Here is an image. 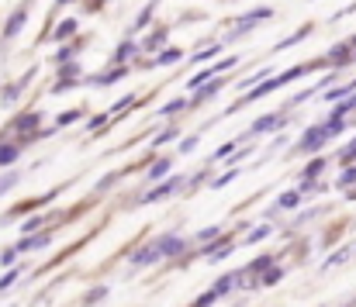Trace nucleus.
Instances as JSON below:
<instances>
[{"instance_id": "f03ea898", "label": "nucleus", "mask_w": 356, "mask_h": 307, "mask_svg": "<svg viewBox=\"0 0 356 307\" xmlns=\"http://www.w3.org/2000/svg\"><path fill=\"white\" fill-rule=\"evenodd\" d=\"M232 287H236V276H222V280H218V283H215V287H211L208 294H201V297H197V304H194V307H208V304H215V301H218L222 294H229Z\"/></svg>"}, {"instance_id": "393cba45", "label": "nucleus", "mask_w": 356, "mask_h": 307, "mask_svg": "<svg viewBox=\"0 0 356 307\" xmlns=\"http://www.w3.org/2000/svg\"><path fill=\"white\" fill-rule=\"evenodd\" d=\"M21 87H24V83H17V87H7V90H3V103H10V101H14V97L21 94Z\"/></svg>"}, {"instance_id": "f8f14e48", "label": "nucleus", "mask_w": 356, "mask_h": 307, "mask_svg": "<svg viewBox=\"0 0 356 307\" xmlns=\"http://www.w3.org/2000/svg\"><path fill=\"white\" fill-rule=\"evenodd\" d=\"M266 235H270V224H259V228H252V231L245 235V242H242V245H256V242H263Z\"/></svg>"}, {"instance_id": "0eeeda50", "label": "nucleus", "mask_w": 356, "mask_h": 307, "mask_svg": "<svg viewBox=\"0 0 356 307\" xmlns=\"http://www.w3.org/2000/svg\"><path fill=\"white\" fill-rule=\"evenodd\" d=\"M52 242V235L45 231V235H31V238H24V242H17V249L14 252H31V249H45Z\"/></svg>"}, {"instance_id": "9d476101", "label": "nucleus", "mask_w": 356, "mask_h": 307, "mask_svg": "<svg viewBox=\"0 0 356 307\" xmlns=\"http://www.w3.org/2000/svg\"><path fill=\"white\" fill-rule=\"evenodd\" d=\"M222 87H225V80H222V76H218V80H211L208 87H197V94H194V103H201V101H208V97H215V94H218Z\"/></svg>"}, {"instance_id": "423d86ee", "label": "nucleus", "mask_w": 356, "mask_h": 307, "mask_svg": "<svg viewBox=\"0 0 356 307\" xmlns=\"http://www.w3.org/2000/svg\"><path fill=\"white\" fill-rule=\"evenodd\" d=\"M277 124H284V114H266V117H259V121L252 124V131H249V135H263V131H273Z\"/></svg>"}, {"instance_id": "aec40b11", "label": "nucleus", "mask_w": 356, "mask_h": 307, "mask_svg": "<svg viewBox=\"0 0 356 307\" xmlns=\"http://www.w3.org/2000/svg\"><path fill=\"white\" fill-rule=\"evenodd\" d=\"M298 201H301V194H294V190H291V194H284V197H280L277 204H280V207H294Z\"/></svg>"}, {"instance_id": "a211bd4d", "label": "nucleus", "mask_w": 356, "mask_h": 307, "mask_svg": "<svg viewBox=\"0 0 356 307\" xmlns=\"http://www.w3.org/2000/svg\"><path fill=\"white\" fill-rule=\"evenodd\" d=\"M322 169H325V159H315V163H312V166H308V169H305V176H308V180H312V176H318V173H322Z\"/></svg>"}, {"instance_id": "1a4fd4ad", "label": "nucleus", "mask_w": 356, "mask_h": 307, "mask_svg": "<svg viewBox=\"0 0 356 307\" xmlns=\"http://www.w3.org/2000/svg\"><path fill=\"white\" fill-rule=\"evenodd\" d=\"M17 152H21L17 142H3V138H0V166H10V163L17 159Z\"/></svg>"}, {"instance_id": "a878e982", "label": "nucleus", "mask_w": 356, "mask_h": 307, "mask_svg": "<svg viewBox=\"0 0 356 307\" xmlns=\"http://www.w3.org/2000/svg\"><path fill=\"white\" fill-rule=\"evenodd\" d=\"M101 297H108V290H104V287H101V290H90V294H87V304H97Z\"/></svg>"}, {"instance_id": "6ab92c4d", "label": "nucleus", "mask_w": 356, "mask_h": 307, "mask_svg": "<svg viewBox=\"0 0 356 307\" xmlns=\"http://www.w3.org/2000/svg\"><path fill=\"white\" fill-rule=\"evenodd\" d=\"M353 90H356V80L350 83V87H339V90H332V94H329V101H336V97H350Z\"/></svg>"}, {"instance_id": "c85d7f7f", "label": "nucleus", "mask_w": 356, "mask_h": 307, "mask_svg": "<svg viewBox=\"0 0 356 307\" xmlns=\"http://www.w3.org/2000/svg\"><path fill=\"white\" fill-rule=\"evenodd\" d=\"M350 49H356V38H353V42H350Z\"/></svg>"}, {"instance_id": "2eb2a0df", "label": "nucleus", "mask_w": 356, "mask_h": 307, "mask_svg": "<svg viewBox=\"0 0 356 307\" xmlns=\"http://www.w3.org/2000/svg\"><path fill=\"white\" fill-rule=\"evenodd\" d=\"M70 35H76V21H63L56 28V38H70Z\"/></svg>"}, {"instance_id": "4468645a", "label": "nucleus", "mask_w": 356, "mask_h": 307, "mask_svg": "<svg viewBox=\"0 0 356 307\" xmlns=\"http://www.w3.org/2000/svg\"><path fill=\"white\" fill-rule=\"evenodd\" d=\"M184 52L180 49H170V52H163V56H156V66H170V63H177Z\"/></svg>"}, {"instance_id": "ddd939ff", "label": "nucleus", "mask_w": 356, "mask_h": 307, "mask_svg": "<svg viewBox=\"0 0 356 307\" xmlns=\"http://www.w3.org/2000/svg\"><path fill=\"white\" fill-rule=\"evenodd\" d=\"M28 128H38V114H24V117H17L14 131H28Z\"/></svg>"}, {"instance_id": "bb28decb", "label": "nucleus", "mask_w": 356, "mask_h": 307, "mask_svg": "<svg viewBox=\"0 0 356 307\" xmlns=\"http://www.w3.org/2000/svg\"><path fill=\"white\" fill-rule=\"evenodd\" d=\"M131 52H135V45H131V42H124V45H121V52H118V63H124Z\"/></svg>"}, {"instance_id": "f257e3e1", "label": "nucleus", "mask_w": 356, "mask_h": 307, "mask_svg": "<svg viewBox=\"0 0 356 307\" xmlns=\"http://www.w3.org/2000/svg\"><path fill=\"white\" fill-rule=\"evenodd\" d=\"M312 66H294V69H287V73H280V76H273V80H266V83H259L245 101H256V97H266V94H273V90H280L284 83H291V80H298V76H305Z\"/></svg>"}, {"instance_id": "6e6552de", "label": "nucleus", "mask_w": 356, "mask_h": 307, "mask_svg": "<svg viewBox=\"0 0 356 307\" xmlns=\"http://www.w3.org/2000/svg\"><path fill=\"white\" fill-rule=\"evenodd\" d=\"M24 17H28V7H17V10L10 14V21H7V28H3V38H10L14 31H21V28H24Z\"/></svg>"}, {"instance_id": "b1692460", "label": "nucleus", "mask_w": 356, "mask_h": 307, "mask_svg": "<svg viewBox=\"0 0 356 307\" xmlns=\"http://www.w3.org/2000/svg\"><path fill=\"white\" fill-rule=\"evenodd\" d=\"M339 159H343V163L350 166V159H356V142H353V145H346V149L339 152Z\"/></svg>"}, {"instance_id": "dca6fc26", "label": "nucleus", "mask_w": 356, "mask_h": 307, "mask_svg": "<svg viewBox=\"0 0 356 307\" xmlns=\"http://www.w3.org/2000/svg\"><path fill=\"white\" fill-rule=\"evenodd\" d=\"M124 76V69H111V73H104V76H97L94 83H101V87H108V83H115V80H121Z\"/></svg>"}, {"instance_id": "20e7f679", "label": "nucleus", "mask_w": 356, "mask_h": 307, "mask_svg": "<svg viewBox=\"0 0 356 307\" xmlns=\"http://www.w3.org/2000/svg\"><path fill=\"white\" fill-rule=\"evenodd\" d=\"M156 249H159V259H166V256L184 252V249H187V242H184V238H177V235H166V238H159V242H156Z\"/></svg>"}, {"instance_id": "4be33fe9", "label": "nucleus", "mask_w": 356, "mask_h": 307, "mask_svg": "<svg viewBox=\"0 0 356 307\" xmlns=\"http://www.w3.org/2000/svg\"><path fill=\"white\" fill-rule=\"evenodd\" d=\"M14 183H17V173H7V176H0V194H3V190H10Z\"/></svg>"}, {"instance_id": "f3484780", "label": "nucleus", "mask_w": 356, "mask_h": 307, "mask_svg": "<svg viewBox=\"0 0 356 307\" xmlns=\"http://www.w3.org/2000/svg\"><path fill=\"white\" fill-rule=\"evenodd\" d=\"M166 173H170V163H166V159H159V163L149 169V176H152V180H156V176H166Z\"/></svg>"}, {"instance_id": "39448f33", "label": "nucleus", "mask_w": 356, "mask_h": 307, "mask_svg": "<svg viewBox=\"0 0 356 307\" xmlns=\"http://www.w3.org/2000/svg\"><path fill=\"white\" fill-rule=\"evenodd\" d=\"M180 183H184L180 176H170L166 183H159L156 190H149V194H145V201H163V197H170V194H177V187H180Z\"/></svg>"}, {"instance_id": "cd10ccee", "label": "nucleus", "mask_w": 356, "mask_h": 307, "mask_svg": "<svg viewBox=\"0 0 356 307\" xmlns=\"http://www.w3.org/2000/svg\"><path fill=\"white\" fill-rule=\"evenodd\" d=\"M14 280H17V269H10V273H7V276H3V280H0V290H3V287H10V283H14Z\"/></svg>"}, {"instance_id": "7ed1b4c3", "label": "nucleus", "mask_w": 356, "mask_h": 307, "mask_svg": "<svg viewBox=\"0 0 356 307\" xmlns=\"http://www.w3.org/2000/svg\"><path fill=\"white\" fill-rule=\"evenodd\" d=\"M263 17H273V10H266V7H259V10H252V14H245V17L238 21L236 28H232V38H238V35H249V31H252V28H256V24L263 21Z\"/></svg>"}, {"instance_id": "412c9836", "label": "nucleus", "mask_w": 356, "mask_h": 307, "mask_svg": "<svg viewBox=\"0 0 356 307\" xmlns=\"http://www.w3.org/2000/svg\"><path fill=\"white\" fill-rule=\"evenodd\" d=\"M350 183H356V166H350V169L339 176V187H350Z\"/></svg>"}, {"instance_id": "9b49d317", "label": "nucleus", "mask_w": 356, "mask_h": 307, "mask_svg": "<svg viewBox=\"0 0 356 307\" xmlns=\"http://www.w3.org/2000/svg\"><path fill=\"white\" fill-rule=\"evenodd\" d=\"M163 42H166V28L152 31V35L145 38V49H149V52H156V49H163Z\"/></svg>"}, {"instance_id": "5701e85b", "label": "nucleus", "mask_w": 356, "mask_h": 307, "mask_svg": "<svg viewBox=\"0 0 356 307\" xmlns=\"http://www.w3.org/2000/svg\"><path fill=\"white\" fill-rule=\"evenodd\" d=\"M76 117H80V110H63V114H59V124H73Z\"/></svg>"}, {"instance_id": "c756f323", "label": "nucleus", "mask_w": 356, "mask_h": 307, "mask_svg": "<svg viewBox=\"0 0 356 307\" xmlns=\"http://www.w3.org/2000/svg\"><path fill=\"white\" fill-rule=\"evenodd\" d=\"M59 3H70V0H59Z\"/></svg>"}]
</instances>
